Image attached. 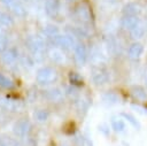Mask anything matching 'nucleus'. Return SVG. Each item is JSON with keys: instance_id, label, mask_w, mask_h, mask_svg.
I'll list each match as a JSON object with an SVG mask.
<instances>
[{"instance_id": "f257e3e1", "label": "nucleus", "mask_w": 147, "mask_h": 146, "mask_svg": "<svg viewBox=\"0 0 147 146\" xmlns=\"http://www.w3.org/2000/svg\"><path fill=\"white\" fill-rule=\"evenodd\" d=\"M56 78V72L51 68H44L38 71L37 79L41 84H49Z\"/></svg>"}, {"instance_id": "f03ea898", "label": "nucleus", "mask_w": 147, "mask_h": 146, "mask_svg": "<svg viewBox=\"0 0 147 146\" xmlns=\"http://www.w3.org/2000/svg\"><path fill=\"white\" fill-rule=\"evenodd\" d=\"M55 44H57L59 46H62L63 48H71L75 47V40L71 36H55Z\"/></svg>"}, {"instance_id": "7ed1b4c3", "label": "nucleus", "mask_w": 147, "mask_h": 146, "mask_svg": "<svg viewBox=\"0 0 147 146\" xmlns=\"http://www.w3.org/2000/svg\"><path fill=\"white\" fill-rule=\"evenodd\" d=\"M122 24H123V26L125 28V29H127V30H133L137 25H139V20L136 17V15H127V16H125L124 18H123V21H122Z\"/></svg>"}, {"instance_id": "20e7f679", "label": "nucleus", "mask_w": 147, "mask_h": 146, "mask_svg": "<svg viewBox=\"0 0 147 146\" xmlns=\"http://www.w3.org/2000/svg\"><path fill=\"white\" fill-rule=\"evenodd\" d=\"M142 52H144V47H142V45L139 44V43L132 44V45L129 47V51H127L129 56H130L131 59H139V57L141 56Z\"/></svg>"}, {"instance_id": "39448f33", "label": "nucleus", "mask_w": 147, "mask_h": 146, "mask_svg": "<svg viewBox=\"0 0 147 146\" xmlns=\"http://www.w3.org/2000/svg\"><path fill=\"white\" fill-rule=\"evenodd\" d=\"M75 57L78 63H84L87 57V52L84 45H77L75 46Z\"/></svg>"}, {"instance_id": "423d86ee", "label": "nucleus", "mask_w": 147, "mask_h": 146, "mask_svg": "<svg viewBox=\"0 0 147 146\" xmlns=\"http://www.w3.org/2000/svg\"><path fill=\"white\" fill-rule=\"evenodd\" d=\"M29 47L32 49V52H34V53H38V52H40V51H42V41L39 39V38H31L30 40H29Z\"/></svg>"}, {"instance_id": "0eeeda50", "label": "nucleus", "mask_w": 147, "mask_h": 146, "mask_svg": "<svg viewBox=\"0 0 147 146\" xmlns=\"http://www.w3.org/2000/svg\"><path fill=\"white\" fill-rule=\"evenodd\" d=\"M132 94L138 99V100H146L147 99V92L144 87L141 86H136L132 90Z\"/></svg>"}, {"instance_id": "6e6552de", "label": "nucleus", "mask_w": 147, "mask_h": 146, "mask_svg": "<svg viewBox=\"0 0 147 146\" xmlns=\"http://www.w3.org/2000/svg\"><path fill=\"white\" fill-rule=\"evenodd\" d=\"M111 126H113V129L115 131L121 132V131H123L125 129V122L122 118H114L111 121Z\"/></svg>"}, {"instance_id": "1a4fd4ad", "label": "nucleus", "mask_w": 147, "mask_h": 146, "mask_svg": "<svg viewBox=\"0 0 147 146\" xmlns=\"http://www.w3.org/2000/svg\"><path fill=\"white\" fill-rule=\"evenodd\" d=\"M108 79V75L103 71H98L93 75V80L96 83V84H103L106 80Z\"/></svg>"}, {"instance_id": "9d476101", "label": "nucleus", "mask_w": 147, "mask_h": 146, "mask_svg": "<svg viewBox=\"0 0 147 146\" xmlns=\"http://www.w3.org/2000/svg\"><path fill=\"white\" fill-rule=\"evenodd\" d=\"M46 8H47V11L49 14H54L57 11V8H59V5H57V1L56 0H47L46 2Z\"/></svg>"}, {"instance_id": "9b49d317", "label": "nucleus", "mask_w": 147, "mask_h": 146, "mask_svg": "<svg viewBox=\"0 0 147 146\" xmlns=\"http://www.w3.org/2000/svg\"><path fill=\"white\" fill-rule=\"evenodd\" d=\"M144 32H145V30H144V28H142V25H137L133 30H131V34L134 37V38H141L142 37V34H144Z\"/></svg>"}, {"instance_id": "f8f14e48", "label": "nucleus", "mask_w": 147, "mask_h": 146, "mask_svg": "<svg viewBox=\"0 0 147 146\" xmlns=\"http://www.w3.org/2000/svg\"><path fill=\"white\" fill-rule=\"evenodd\" d=\"M0 86H2V87H11L13 86V82L8 77H6L5 75L0 74Z\"/></svg>"}, {"instance_id": "ddd939ff", "label": "nucleus", "mask_w": 147, "mask_h": 146, "mask_svg": "<svg viewBox=\"0 0 147 146\" xmlns=\"http://www.w3.org/2000/svg\"><path fill=\"white\" fill-rule=\"evenodd\" d=\"M78 15H79L80 20H84V21H87L90 18V13L85 8H79L78 9Z\"/></svg>"}, {"instance_id": "4468645a", "label": "nucleus", "mask_w": 147, "mask_h": 146, "mask_svg": "<svg viewBox=\"0 0 147 146\" xmlns=\"http://www.w3.org/2000/svg\"><path fill=\"white\" fill-rule=\"evenodd\" d=\"M125 13L127 15H136L137 14V7L134 5H127L125 7Z\"/></svg>"}, {"instance_id": "2eb2a0df", "label": "nucleus", "mask_w": 147, "mask_h": 146, "mask_svg": "<svg viewBox=\"0 0 147 146\" xmlns=\"http://www.w3.org/2000/svg\"><path fill=\"white\" fill-rule=\"evenodd\" d=\"M71 82L74 83V84H83V79L77 75V74H72L71 75Z\"/></svg>"}, {"instance_id": "dca6fc26", "label": "nucleus", "mask_w": 147, "mask_h": 146, "mask_svg": "<svg viewBox=\"0 0 147 146\" xmlns=\"http://www.w3.org/2000/svg\"><path fill=\"white\" fill-rule=\"evenodd\" d=\"M5 46H6V39L0 36V51H2L5 48Z\"/></svg>"}, {"instance_id": "f3484780", "label": "nucleus", "mask_w": 147, "mask_h": 146, "mask_svg": "<svg viewBox=\"0 0 147 146\" xmlns=\"http://www.w3.org/2000/svg\"><path fill=\"white\" fill-rule=\"evenodd\" d=\"M145 83H146V86H147V75H146V77H145Z\"/></svg>"}]
</instances>
